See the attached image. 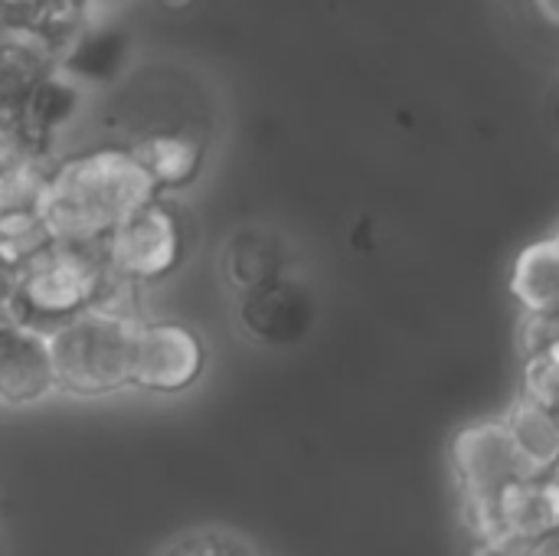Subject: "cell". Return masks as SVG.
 Wrapping results in <instances>:
<instances>
[{
	"mask_svg": "<svg viewBox=\"0 0 559 556\" xmlns=\"http://www.w3.org/2000/svg\"><path fill=\"white\" fill-rule=\"evenodd\" d=\"M534 3L550 26H559V0H534Z\"/></svg>",
	"mask_w": 559,
	"mask_h": 556,
	"instance_id": "17",
	"label": "cell"
},
{
	"mask_svg": "<svg viewBox=\"0 0 559 556\" xmlns=\"http://www.w3.org/2000/svg\"><path fill=\"white\" fill-rule=\"evenodd\" d=\"M108 265L131 282H160L177 272L183 259V226L177 213L157 197L131 213L105 239Z\"/></svg>",
	"mask_w": 559,
	"mask_h": 556,
	"instance_id": "4",
	"label": "cell"
},
{
	"mask_svg": "<svg viewBox=\"0 0 559 556\" xmlns=\"http://www.w3.org/2000/svg\"><path fill=\"white\" fill-rule=\"evenodd\" d=\"M157 3H160L164 10H187L193 0H157Z\"/></svg>",
	"mask_w": 559,
	"mask_h": 556,
	"instance_id": "18",
	"label": "cell"
},
{
	"mask_svg": "<svg viewBox=\"0 0 559 556\" xmlns=\"http://www.w3.org/2000/svg\"><path fill=\"white\" fill-rule=\"evenodd\" d=\"M33 3H43V7H69L72 0H33Z\"/></svg>",
	"mask_w": 559,
	"mask_h": 556,
	"instance_id": "19",
	"label": "cell"
},
{
	"mask_svg": "<svg viewBox=\"0 0 559 556\" xmlns=\"http://www.w3.org/2000/svg\"><path fill=\"white\" fill-rule=\"evenodd\" d=\"M59 390L49 334L0 315V403L33 406Z\"/></svg>",
	"mask_w": 559,
	"mask_h": 556,
	"instance_id": "7",
	"label": "cell"
},
{
	"mask_svg": "<svg viewBox=\"0 0 559 556\" xmlns=\"http://www.w3.org/2000/svg\"><path fill=\"white\" fill-rule=\"evenodd\" d=\"M455 469L472 501H478L481 511L495 508L501 495L531 478V469L524 465L508 423H475L459 433L455 439Z\"/></svg>",
	"mask_w": 559,
	"mask_h": 556,
	"instance_id": "6",
	"label": "cell"
},
{
	"mask_svg": "<svg viewBox=\"0 0 559 556\" xmlns=\"http://www.w3.org/2000/svg\"><path fill=\"white\" fill-rule=\"evenodd\" d=\"M138 321L141 318L92 305L75 318L49 328L46 334L59 390L75 397H108L131 387Z\"/></svg>",
	"mask_w": 559,
	"mask_h": 556,
	"instance_id": "2",
	"label": "cell"
},
{
	"mask_svg": "<svg viewBox=\"0 0 559 556\" xmlns=\"http://www.w3.org/2000/svg\"><path fill=\"white\" fill-rule=\"evenodd\" d=\"M52 246H56V236L46 226L39 210H26V213H13L0 220V259L3 262L26 269L29 262L46 256Z\"/></svg>",
	"mask_w": 559,
	"mask_h": 556,
	"instance_id": "13",
	"label": "cell"
},
{
	"mask_svg": "<svg viewBox=\"0 0 559 556\" xmlns=\"http://www.w3.org/2000/svg\"><path fill=\"white\" fill-rule=\"evenodd\" d=\"M511 292L527 315H559V249L554 239H540L518 256Z\"/></svg>",
	"mask_w": 559,
	"mask_h": 556,
	"instance_id": "9",
	"label": "cell"
},
{
	"mask_svg": "<svg viewBox=\"0 0 559 556\" xmlns=\"http://www.w3.org/2000/svg\"><path fill=\"white\" fill-rule=\"evenodd\" d=\"M154 556H262L242 534L226 528H193L170 537Z\"/></svg>",
	"mask_w": 559,
	"mask_h": 556,
	"instance_id": "15",
	"label": "cell"
},
{
	"mask_svg": "<svg viewBox=\"0 0 559 556\" xmlns=\"http://www.w3.org/2000/svg\"><path fill=\"white\" fill-rule=\"evenodd\" d=\"M278 265H282L278 242L259 229L236 233V239L226 246V275L242 292L278 279Z\"/></svg>",
	"mask_w": 559,
	"mask_h": 556,
	"instance_id": "12",
	"label": "cell"
},
{
	"mask_svg": "<svg viewBox=\"0 0 559 556\" xmlns=\"http://www.w3.org/2000/svg\"><path fill=\"white\" fill-rule=\"evenodd\" d=\"M46 177H49V170L43 164H36V161L20 157L16 164H10L0 174V220L13 216V213L39 210Z\"/></svg>",
	"mask_w": 559,
	"mask_h": 556,
	"instance_id": "14",
	"label": "cell"
},
{
	"mask_svg": "<svg viewBox=\"0 0 559 556\" xmlns=\"http://www.w3.org/2000/svg\"><path fill=\"white\" fill-rule=\"evenodd\" d=\"M108 272L105 242H56L23 269L13 318L49 331L92 308Z\"/></svg>",
	"mask_w": 559,
	"mask_h": 556,
	"instance_id": "3",
	"label": "cell"
},
{
	"mask_svg": "<svg viewBox=\"0 0 559 556\" xmlns=\"http://www.w3.org/2000/svg\"><path fill=\"white\" fill-rule=\"evenodd\" d=\"M20 279H23V269H16V265L0 259V315L13 318V301H16Z\"/></svg>",
	"mask_w": 559,
	"mask_h": 556,
	"instance_id": "16",
	"label": "cell"
},
{
	"mask_svg": "<svg viewBox=\"0 0 559 556\" xmlns=\"http://www.w3.org/2000/svg\"><path fill=\"white\" fill-rule=\"evenodd\" d=\"M134 151L160 190H183L203 170V144L190 134H151Z\"/></svg>",
	"mask_w": 559,
	"mask_h": 556,
	"instance_id": "11",
	"label": "cell"
},
{
	"mask_svg": "<svg viewBox=\"0 0 559 556\" xmlns=\"http://www.w3.org/2000/svg\"><path fill=\"white\" fill-rule=\"evenodd\" d=\"M157 197L160 187L134 147H92L49 167L39 213L56 242H105Z\"/></svg>",
	"mask_w": 559,
	"mask_h": 556,
	"instance_id": "1",
	"label": "cell"
},
{
	"mask_svg": "<svg viewBox=\"0 0 559 556\" xmlns=\"http://www.w3.org/2000/svg\"><path fill=\"white\" fill-rule=\"evenodd\" d=\"M508 429H511V439L524 459V465L534 472H544V469H554L559 462V413L550 410L547 403L534 400V397H524L511 416H508Z\"/></svg>",
	"mask_w": 559,
	"mask_h": 556,
	"instance_id": "10",
	"label": "cell"
},
{
	"mask_svg": "<svg viewBox=\"0 0 559 556\" xmlns=\"http://www.w3.org/2000/svg\"><path fill=\"white\" fill-rule=\"evenodd\" d=\"M206 367L203 338L180 321H138L131 387L147 393H183Z\"/></svg>",
	"mask_w": 559,
	"mask_h": 556,
	"instance_id": "5",
	"label": "cell"
},
{
	"mask_svg": "<svg viewBox=\"0 0 559 556\" xmlns=\"http://www.w3.org/2000/svg\"><path fill=\"white\" fill-rule=\"evenodd\" d=\"M305 318H308L305 298L298 295L295 285L282 282V279H272V282L246 292L242 321L262 341H275V344L292 341L295 334H301Z\"/></svg>",
	"mask_w": 559,
	"mask_h": 556,
	"instance_id": "8",
	"label": "cell"
},
{
	"mask_svg": "<svg viewBox=\"0 0 559 556\" xmlns=\"http://www.w3.org/2000/svg\"><path fill=\"white\" fill-rule=\"evenodd\" d=\"M554 242H557V249H559V233H557V236H554Z\"/></svg>",
	"mask_w": 559,
	"mask_h": 556,
	"instance_id": "20",
	"label": "cell"
}]
</instances>
